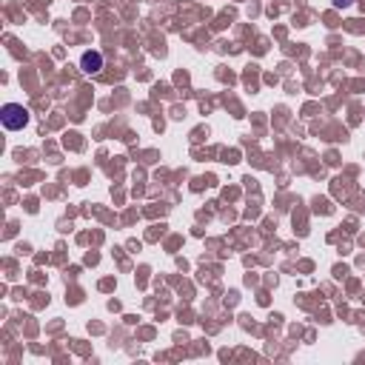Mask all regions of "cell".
I'll return each instance as SVG.
<instances>
[{"label": "cell", "instance_id": "cell-3", "mask_svg": "<svg viewBox=\"0 0 365 365\" xmlns=\"http://www.w3.org/2000/svg\"><path fill=\"white\" fill-rule=\"evenodd\" d=\"M334 6L336 9H345V6H351V0H334Z\"/></svg>", "mask_w": 365, "mask_h": 365}, {"label": "cell", "instance_id": "cell-2", "mask_svg": "<svg viewBox=\"0 0 365 365\" xmlns=\"http://www.w3.org/2000/svg\"><path fill=\"white\" fill-rule=\"evenodd\" d=\"M80 66H83L86 74H97L103 68V54L100 51H86L83 60H80Z\"/></svg>", "mask_w": 365, "mask_h": 365}, {"label": "cell", "instance_id": "cell-1", "mask_svg": "<svg viewBox=\"0 0 365 365\" xmlns=\"http://www.w3.org/2000/svg\"><path fill=\"white\" fill-rule=\"evenodd\" d=\"M0 120H3V125H6L9 131H17V128H23V125L29 123V111H26L20 103H6V106L0 108Z\"/></svg>", "mask_w": 365, "mask_h": 365}]
</instances>
